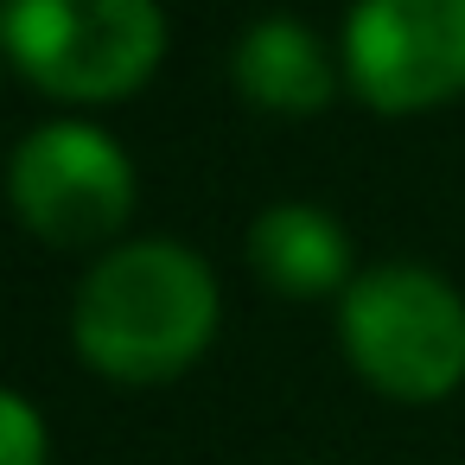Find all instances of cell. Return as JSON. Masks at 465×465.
Wrapping results in <instances>:
<instances>
[{"mask_svg":"<svg viewBox=\"0 0 465 465\" xmlns=\"http://www.w3.org/2000/svg\"><path fill=\"white\" fill-rule=\"evenodd\" d=\"M217 331V281L211 268L166 236L109 249L71 306L77 357L115 382H166L204 357Z\"/></svg>","mask_w":465,"mask_h":465,"instance_id":"cell-1","label":"cell"},{"mask_svg":"<svg viewBox=\"0 0 465 465\" xmlns=\"http://www.w3.org/2000/svg\"><path fill=\"white\" fill-rule=\"evenodd\" d=\"M338 338L357 376L395 401H440L465 382V300L427 268L357 274L338 293Z\"/></svg>","mask_w":465,"mask_h":465,"instance_id":"cell-2","label":"cell"},{"mask_svg":"<svg viewBox=\"0 0 465 465\" xmlns=\"http://www.w3.org/2000/svg\"><path fill=\"white\" fill-rule=\"evenodd\" d=\"M0 39L45 96L122 103L153 77L166 14L160 0H14Z\"/></svg>","mask_w":465,"mask_h":465,"instance_id":"cell-3","label":"cell"},{"mask_svg":"<svg viewBox=\"0 0 465 465\" xmlns=\"http://www.w3.org/2000/svg\"><path fill=\"white\" fill-rule=\"evenodd\" d=\"M7 192L20 223L52 249H96L134 211V166L103 128L45 122L14 147Z\"/></svg>","mask_w":465,"mask_h":465,"instance_id":"cell-4","label":"cell"},{"mask_svg":"<svg viewBox=\"0 0 465 465\" xmlns=\"http://www.w3.org/2000/svg\"><path fill=\"white\" fill-rule=\"evenodd\" d=\"M344 71L382 115L465 96V0H357L344 20Z\"/></svg>","mask_w":465,"mask_h":465,"instance_id":"cell-5","label":"cell"},{"mask_svg":"<svg viewBox=\"0 0 465 465\" xmlns=\"http://www.w3.org/2000/svg\"><path fill=\"white\" fill-rule=\"evenodd\" d=\"M230 77H236V90L255 109H274V115H319L331 103V90H338L331 52L300 20H262V26H249L236 39Z\"/></svg>","mask_w":465,"mask_h":465,"instance_id":"cell-6","label":"cell"},{"mask_svg":"<svg viewBox=\"0 0 465 465\" xmlns=\"http://www.w3.org/2000/svg\"><path fill=\"white\" fill-rule=\"evenodd\" d=\"M249 262L274 293L312 300V293H344L351 281V242L319 204H268L249 230Z\"/></svg>","mask_w":465,"mask_h":465,"instance_id":"cell-7","label":"cell"},{"mask_svg":"<svg viewBox=\"0 0 465 465\" xmlns=\"http://www.w3.org/2000/svg\"><path fill=\"white\" fill-rule=\"evenodd\" d=\"M52 433L20 389H0V465H45Z\"/></svg>","mask_w":465,"mask_h":465,"instance_id":"cell-8","label":"cell"},{"mask_svg":"<svg viewBox=\"0 0 465 465\" xmlns=\"http://www.w3.org/2000/svg\"><path fill=\"white\" fill-rule=\"evenodd\" d=\"M7 14H14V0H0V33H7Z\"/></svg>","mask_w":465,"mask_h":465,"instance_id":"cell-9","label":"cell"}]
</instances>
